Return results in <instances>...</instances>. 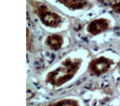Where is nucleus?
Masks as SVG:
<instances>
[{
  "label": "nucleus",
  "instance_id": "obj_7",
  "mask_svg": "<svg viewBox=\"0 0 120 106\" xmlns=\"http://www.w3.org/2000/svg\"><path fill=\"white\" fill-rule=\"evenodd\" d=\"M111 8L114 12L120 15V0L114 2Z\"/></svg>",
  "mask_w": 120,
  "mask_h": 106
},
{
  "label": "nucleus",
  "instance_id": "obj_5",
  "mask_svg": "<svg viewBox=\"0 0 120 106\" xmlns=\"http://www.w3.org/2000/svg\"><path fill=\"white\" fill-rule=\"evenodd\" d=\"M65 43L64 38L60 34L53 33L48 35L44 40V45L52 51H59Z\"/></svg>",
  "mask_w": 120,
  "mask_h": 106
},
{
  "label": "nucleus",
  "instance_id": "obj_8",
  "mask_svg": "<svg viewBox=\"0 0 120 106\" xmlns=\"http://www.w3.org/2000/svg\"><path fill=\"white\" fill-rule=\"evenodd\" d=\"M32 45V39L28 28H27V47L28 49H31Z\"/></svg>",
  "mask_w": 120,
  "mask_h": 106
},
{
  "label": "nucleus",
  "instance_id": "obj_6",
  "mask_svg": "<svg viewBox=\"0 0 120 106\" xmlns=\"http://www.w3.org/2000/svg\"><path fill=\"white\" fill-rule=\"evenodd\" d=\"M45 106H79V103L75 100L65 99L51 103Z\"/></svg>",
  "mask_w": 120,
  "mask_h": 106
},
{
  "label": "nucleus",
  "instance_id": "obj_3",
  "mask_svg": "<svg viewBox=\"0 0 120 106\" xmlns=\"http://www.w3.org/2000/svg\"><path fill=\"white\" fill-rule=\"evenodd\" d=\"M114 64V61L109 58L100 56L93 59L89 64L88 71L93 76H99L106 74Z\"/></svg>",
  "mask_w": 120,
  "mask_h": 106
},
{
  "label": "nucleus",
  "instance_id": "obj_2",
  "mask_svg": "<svg viewBox=\"0 0 120 106\" xmlns=\"http://www.w3.org/2000/svg\"><path fill=\"white\" fill-rule=\"evenodd\" d=\"M27 1L32 7L34 14L44 26L51 28H57L63 24V17L45 3L38 0Z\"/></svg>",
  "mask_w": 120,
  "mask_h": 106
},
{
  "label": "nucleus",
  "instance_id": "obj_4",
  "mask_svg": "<svg viewBox=\"0 0 120 106\" xmlns=\"http://www.w3.org/2000/svg\"><path fill=\"white\" fill-rule=\"evenodd\" d=\"M111 22L109 20L100 18L94 19L89 23L86 26V31L91 35H97L107 31L110 27Z\"/></svg>",
  "mask_w": 120,
  "mask_h": 106
},
{
  "label": "nucleus",
  "instance_id": "obj_1",
  "mask_svg": "<svg viewBox=\"0 0 120 106\" xmlns=\"http://www.w3.org/2000/svg\"><path fill=\"white\" fill-rule=\"evenodd\" d=\"M83 60L80 57H66L46 75L45 82L53 87L61 86L71 80L81 69Z\"/></svg>",
  "mask_w": 120,
  "mask_h": 106
}]
</instances>
